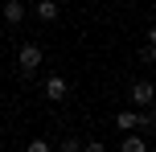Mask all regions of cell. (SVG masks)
<instances>
[{
  "label": "cell",
  "instance_id": "12",
  "mask_svg": "<svg viewBox=\"0 0 156 152\" xmlns=\"http://www.w3.org/2000/svg\"><path fill=\"white\" fill-rule=\"evenodd\" d=\"M16 4H25V0H16Z\"/></svg>",
  "mask_w": 156,
  "mask_h": 152
},
{
  "label": "cell",
  "instance_id": "4",
  "mask_svg": "<svg viewBox=\"0 0 156 152\" xmlns=\"http://www.w3.org/2000/svg\"><path fill=\"white\" fill-rule=\"evenodd\" d=\"M0 16H4L8 25H21L25 16H29V8H25V4H16V0H4V4H0Z\"/></svg>",
  "mask_w": 156,
  "mask_h": 152
},
{
  "label": "cell",
  "instance_id": "6",
  "mask_svg": "<svg viewBox=\"0 0 156 152\" xmlns=\"http://www.w3.org/2000/svg\"><path fill=\"white\" fill-rule=\"evenodd\" d=\"M115 128L123 132V136L136 132V128H140V111H119V115H115Z\"/></svg>",
  "mask_w": 156,
  "mask_h": 152
},
{
  "label": "cell",
  "instance_id": "11",
  "mask_svg": "<svg viewBox=\"0 0 156 152\" xmlns=\"http://www.w3.org/2000/svg\"><path fill=\"white\" fill-rule=\"evenodd\" d=\"M82 152H107V144L103 140H82Z\"/></svg>",
  "mask_w": 156,
  "mask_h": 152
},
{
  "label": "cell",
  "instance_id": "10",
  "mask_svg": "<svg viewBox=\"0 0 156 152\" xmlns=\"http://www.w3.org/2000/svg\"><path fill=\"white\" fill-rule=\"evenodd\" d=\"M156 128V115L152 111H140V132H152Z\"/></svg>",
  "mask_w": 156,
  "mask_h": 152
},
{
  "label": "cell",
  "instance_id": "3",
  "mask_svg": "<svg viewBox=\"0 0 156 152\" xmlns=\"http://www.w3.org/2000/svg\"><path fill=\"white\" fill-rule=\"evenodd\" d=\"M66 95H70V82H66L62 74H49V78H45V99H49V103H62Z\"/></svg>",
  "mask_w": 156,
  "mask_h": 152
},
{
  "label": "cell",
  "instance_id": "1",
  "mask_svg": "<svg viewBox=\"0 0 156 152\" xmlns=\"http://www.w3.org/2000/svg\"><path fill=\"white\" fill-rule=\"evenodd\" d=\"M41 58H45V54H41L37 41H25V45L16 49V66H21V74H37V70H41Z\"/></svg>",
  "mask_w": 156,
  "mask_h": 152
},
{
  "label": "cell",
  "instance_id": "9",
  "mask_svg": "<svg viewBox=\"0 0 156 152\" xmlns=\"http://www.w3.org/2000/svg\"><path fill=\"white\" fill-rule=\"evenodd\" d=\"M25 152H54V144H49V140H29Z\"/></svg>",
  "mask_w": 156,
  "mask_h": 152
},
{
  "label": "cell",
  "instance_id": "8",
  "mask_svg": "<svg viewBox=\"0 0 156 152\" xmlns=\"http://www.w3.org/2000/svg\"><path fill=\"white\" fill-rule=\"evenodd\" d=\"M58 152H82V140H78V136H66L62 144H58Z\"/></svg>",
  "mask_w": 156,
  "mask_h": 152
},
{
  "label": "cell",
  "instance_id": "2",
  "mask_svg": "<svg viewBox=\"0 0 156 152\" xmlns=\"http://www.w3.org/2000/svg\"><path fill=\"white\" fill-rule=\"evenodd\" d=\"M127 99H132L136 107H152V82L148 78H136L132 87H127Z\"/></svg>",
  "mask_w": 156,
  "mask_h": 152
},
{
  "label": "cell",
  "instance_id": "5",
  "mask_svg": "<svg viewBox=\"0 0 156 152\" xmlns=\"http://www.w3.org/2000/svg\"><path fill=\"white\" fill-rule=\"evenodd\" d=\"M29 12L37 16V21H45V25H49V21H58V0H37Z\"/></svg>",
  "mask_w": 156,
  "mask_h": 152
},
{
  "label": "cell",
  "instance_id": "7",
  "mask_svg": "<svg viewBox=\"0 0 156 152\" xmlns=\"http://www.w3.org/2000/svg\"><path fill=\"white\" fill-rule=\"evenodd\" d=\"M119 152H148V140L136 136V132H127V136L119 140Z\"/></svg>",
  "mask_w": 156,
  "mask_h": 152
}]
</instances>
